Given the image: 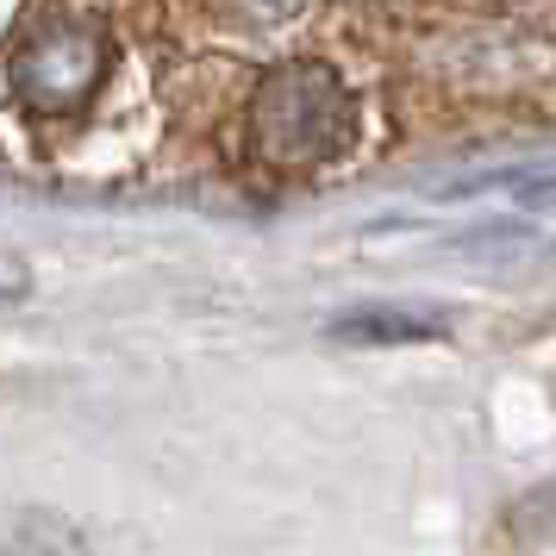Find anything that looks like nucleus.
Instances as JSON below:
<instances>
[{
    "mask_svg": "<svg viewBox=\"0 0 556 556\" xmlns=\"http://www.w3.org/2000/svg\"><path fill=\"white\" fill-rule=\"evenodd\" d=\"M351 131H356V101L331 63L294 56V63H276L269 76L256 81L251 138H256L263 163H276V169H319L331 156H344Z\"/></svg>",
    "mask_w": 556,
    "mask_h": 556,
    "instance_id": "f257e3e1",
    "label": "nucleus"
},
{
    "mask_svg": "<svg viewBox=\"0 0 556 556\" xmlns=\"http://www.w3.org/2000/svg\"><path fill=\"white\" fill-rule=\"evenodd\" d=\"M106 76V31L88 20H51L13 56V88L31 113H70Z\"/></svg>",
    "mask_w": 556,
    "mask_h": 556,
    "instance_id": "f03ea898",
    "label": "nucleus"
},
{
    "mask_svg": "<svg viewBox=\"0 0 556 556\" xmlns=\"http://www.w3.org/2000/svg\"><path fill=\"white\" fill-rule=\"evenodd\" d=\"M0 556H94V544L81 538V526H70L63 513H20L0 531Z\"/></svg>",
    "mask_w": 556,
    "mask_h": 556,
    "instance_id": "7ed1b4c3",
    "label": "nucleus"
},
{
    "mask_svg": "<svg viewBox=\"0 0 556 556\" xmlns=\"http://www.w3.org/2000/svg\"><path fill=\"white\" fill-rule=\"evenodd\" d=\"M331 338L338 344H413V338H438V319L394 313V306H363V313L331 319Z\"/></svg>",
    "mask_w": 556,
    "mask_h": 556,
    "instance_id": "20e7f679",
    "label": "nucleus"
},
{
    "mask_svg": "<svg viewBox=\"0 0 556 556\" xmlns=\"http://www.w3.org/2000/svg\"><path fill=\"white\" fill-rule=\"evenodd\" d=\"M26 294H31V269H26V256L0 244V306L26 301Z\"/></svg>",
    "mask_w": 556,
    "mask_h": 556,
    "instance_id": "39448f33",
    "label": "nucleus"
}]
</instances>
